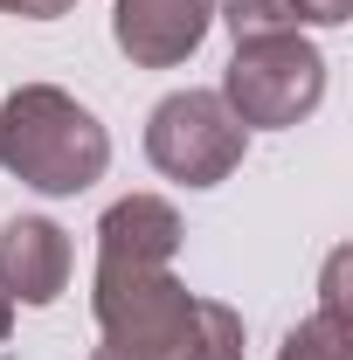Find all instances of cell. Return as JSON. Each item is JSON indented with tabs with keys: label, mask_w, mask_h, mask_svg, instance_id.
<instances>
[{
	"label": "cell",
	"mask_w": 353,
	"mask_h": 360,
	"mask_svg": "<svg viewBox=\"0 0 353 360\" xmlns=\"http://www.w3.org/2000/svg\"><path fill=\"white\" fill-rule=\"evenodd\" d=\"M0 167L35 194H84L111 167V132L70 90L21 84L0 104Z\"/></svg>",
	"instance_id": "1"
},
{
	"label": "cell",
	"mask_w": 353,
	"mask_h": 360,
	"mask_svg": "<svg viewBox=\"0 0 353 360\" xmlns=\"http://www.w3.org/2000/svg\"><path fill=\"white\" fill-rule=\"evenodd\" d=\"M77 0H0V14H21V21H56V14H70Z\"/></svg>",
	"instance_id": "10"
},
{
	"label": "cell",
	"mask_w": 353,
	"mask_h": 360,
	"mask_svg": "<svg viewBox=\"0 0 353 360\" xmlns=\"http://www.w3.org/2000/svg\"><path fill=\"white\" fill-rule=\"evenodd\" d=\"M215 28V0H111V42L139 70H174Z\"/></svg>",
	"instance_id": "4"
},
{
	"label": "cell",
	"mask_w": 353,
	"mask_h": 360,
	"mask_svg": "<svg viewBox=\"0 0 353 360\" xmlns=\"http://www.w3.org/2000/svg\"><path fill=\"white\" fill-rule=\"evenodd\" d=\"M0 291L14 305H56L70 291V236L49 215H14L0 229Z\"/></svg>",
	"instance_id": "5"
},
{
	"label": "cell",
	"mask_w": 353,
	"mask_h": 360,
	"mask_svg": "<svg viewBox=\"0 0 353 360\" xmlns=\"http://www.w3.org/2000/svg\"><path fill=\"white\" fill-rule=\"evenodd\" d=\"M180 250V215L160 194H125L97 222V264L104 270H160Z\"/></svg>",
	"instance_id": "6"
},
{
	"label": "cell",
	"mask_w": 353,
	"mask_h": 360,
	"mask_svg": "<svg viewBox=\"0 0 353 360\" xmlns=\"http://www.w3.org/2000/svg\"><path fill=\"white\" fill-rule=\"evenodd\" d=\"M326 97V56L305 35H270V42H236V63L222 70V104L250 132H284L319 111Z\"/></svg>",
	"instance_id": "2"
},
{
	"label": "cell",
	"mask_w": 353,
	"mask_h": 360,
	"mask_svg": "<svg viewBox=\"0 0 353 360\" xmlns=\"http://www.w3.org/2000/svg\"><path fill=\"white\" fill-rule=\"evenodd\" d=\"M215 21L236 42H270V35H305V7L298 0H222Z\"/></svg>",
	"instance_id": "8"
},
{
	"label": "cell",
	"mask_w": 353,
	"mask_h": 360,
	"mask_svg": "<svg viewBox=\"0 0 353 360\" xmlns=\"http://www.w3.org/2000/svg\"><path fill=\"white\" fill-rule=\"evenodd\" d=\"M250 132L236 125V111L222 104V90H174L153 104L146 118V160L180 187H215L243 167Z\"/></svg>",
	"instance_id": "3"
},
{
	"label": "cell",
	"mask_w": 353,
	"mask_h": 360,
	"mask_svg": "<svg viewBox=\"0 0 353 360\" xmlns=\"http://www.w3.org/2000/svg\"><path fill=\"white\" fill-rule=\"evenodd\" d=\"M298 7H305V28H340L353 14V0H298Z\"/></svg>",
	"instance_id": "11"
},
{
	"label": "cell",
	"mask_w": 353,
	"mask_h": 360,
	"mask_svg": "<svg viewBox=\"0 0 353 360\" xmlns=\"http://www.w3.org/2000/svg\"><path fill=\"white\" fill-rule=\"evenodd\" d=\"M174 360H243V312L222 298H194V319L180 333Z\"/></svg>",
	"instance_id": "7"
},
{
	"label": "cell",
	"mask_w": 353,
	"mask_h": 360,
	"mask_svg": "<svg viewBox=\"0 0 353 360\" xmlns=\"http://www.w3.org/2000/svg\"><path fill=\"white\" fill-rule=\"evenodd\" d=\"M7 333H14V298L0 291V340H7Z\"/></svg>",
	"instance_id": "12"
},
{
	"label": "cell",
	"mask_w": 353,
	"mask_h": 360,
	"mask_svg": "<svg viewBox=\"0 0 353 360\" xmlns=\"http://www.w3.org/2000/svg\"><path fill=\"white\" fill-rule=\"evenodd\" d=\"M277 360H353V319L312 312L305 326H291V333H284Z\"/></svg>",
	"instance_id": "9"
}]
</instances>
